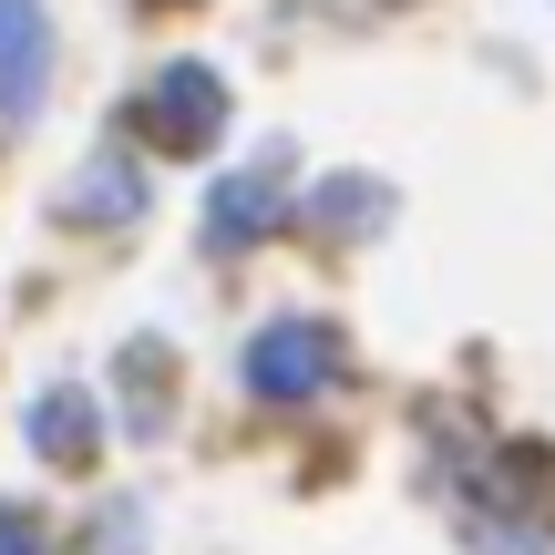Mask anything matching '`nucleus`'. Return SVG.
Returning <instances> with one entry per match:
<instances>
[{
	"instance_id": "f257e3e1",
	"label": "nucleus",
	"mask_w": 555,
	"mask_h": 555,
	"mask_svg": "<svg viewBox=\"0 0 555 555\" xmlns=\"http://www.w3.org/2000/svg\"><path fill=\"white\" fill-rule=\"evenodd\" d=\"M339 380V339L319 330V319H268L258 339H247V391L258 401H309Z\"/></svg>"
},
{
	"instance_id": "f03ea898",
	"label": "nucleus",
	"mask_w": 555,
	"mask_h": 555,
	"mask_svg": "<svg viewBox=\"0 0 555 555\" xmlns=\"http://www.w3.org/2000/svg\"><path fill=\"white\" fill-rule=\"evenodd\" d=\"M144 124H155V144H176V155H206V144L227 134V82L206 73V62H165V73L144 82Z\"/></svg>"
},
{
	"instance_id": "7ed1b4c3",
	"label": "nucleus",
	"mask_w": 555,
	"mask_h": 555,
	"mask_svg": "<svg viewBox=\"0 0 555 555\" xmlns=\"http://www.w3.org/2000/svg\"><path fill=\"white\" fill-rule=\"evenodd\" d=\"M52 93V21L41 0H0V124H31Z\"/></svg>"
},
{
	"instance_id": "20e7f679",
	"label": "nucleus",
	"mask_w": 555,
	"mask_h": 555,
	"mask_svg": "<svg viewBox=\"0 0 555 555\" xmlns=\"http://www.w3.org/2000/svg\"><path fill=\"white\" fill-rule=\"evenodd\" d=\"M268 227H278V155L217 185V206H206V247H258Z\"/></svg>"
},
{
	"instance_id": "39448f33",
	"label": "nucleus",
	"mask_w": 555,
	"mask_h": 555,
	"mask_svg": "<svg viewBox=\"0 0 555 555\" xmlns=\"http://www.w3.org/2000/svg\"><path fill=\"white\" fill-rule=\"evenodd\" d=\"M134 206H144V176L124 155H93L73 185H62V217H82V227H124Z\"/></svg>"
},
{
	"instance_id": "423d86ee",
	"label": "nucleus",
	"mask_w": 555,
	"mask_h": 555,
	"mask_svg": "<svg viewBox=\"0 0 555 555\" xmlns=\"http://www.w3.org/2000/svg\"><path fill=\"white\" fill-rule=\"evenodd\" d=\"M31 453H52V463H82V453H93V391H73V380L41 391L31 401Z\"/></svg>"
},
{
	"instance_id": "0eeeda50",
	"label": "nucleus",
	"mask_w": 555,
	"mask_h": 555,
	"mask_svg": "<svg viewBox=\"0 0 555 555\" xmlns=\"http://www.w3.org/2000/svg\"><path fill=\"white\" fill-rule=\"evenodd\" d=\"M309 217L339 227V237H360V227H380V185L371 176H339V185H319V196H309Z\"/></svg>"
},
{
	"instance_id": "6e6552de",
	"label": "nucleus",
	"mask_w": 555,
	"mask_h": 555,
	"mask_svg": "<svg viewBox=\"0 0 555 555\" xmlns=\"http://www.w3.org/2000/svg\"><path fill=\"white\" fill-rule=\"evenodd\" d=\"M124 391H134V422H165V350H124Z\"/></svg>"
},
{
	"instance_id": "1a4fd4ad",
	"label": "nucleus",
	"mask_w": 555,
	"mask_h": 555,
	"mask_svg": "<svg viewBox=\"0 0 555 555\" xmlns=\"http://www.w3.org/2000/svg\"><path fill=\"white\" fill-rule=\"evenodd\" d=\"M0 555H52V545H41V525L21 515V504H0Z\"/></svg>"
},
{
	"instance_id": "9d476101",
	"label": "nucleus",
	"mask_w": 555,
	"mask_h": 555,
	"mask_svg": "<svg viewBox=\"0 0 555 555\" xmlns=\"http://www.w3.org/2000/svg\"><path fill=\"white\" fill-rule=\"evenodd\" d=\"M134 525H144L134 504H114V515H103V535H93V545H103V555H134Z\"/></svg>"
}]
</instances>
